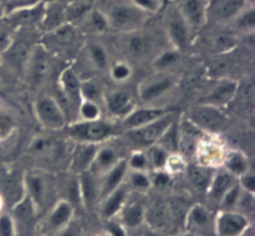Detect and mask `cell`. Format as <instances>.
Masks as SVG:
<instances>
[{
	"label": "cell",
	"mask_w": 255,
	"mask_h": 236,
	"mask_svg": "<svg viewBox=\"0 0 255 236\" xmlns=\"http://www.w3.org/2000/svg\"><path fill=\"white\" fill-rule=\"evenodd\" d=\"M97 178L99 176L91 171H85L77 175L82 208L87 210H91L97 203H100V180H97Z\"/></svg>",
	"instance_id": "d4e9b609"
},
{
	"label": "cell",
	"mask_w": 255,
	"mask_h": 236,
	"mask_svg": "<svg viewBox=\"0 0 255 236\" xmlns=\"http://www.w3.org/2000/svg\"><path fill=\"white\" fill-rule=\"evenodd\" d=\"M186 171L189 181H191V184L194 188L201 191H207L216 169L196 163L187 165Z\"/></svg>",
	"instance_id": "d590c367"
},
{
	"label": "cell",
	"mask_w": 255,
	"mask_h": 236,
	"mask_svg": "<svg viewBox=\"0 0 255 236\" xmlns=\"http://www.w3.org/2000/svg\"><path fill=\"white\" fill-rule=\"evenodd\" d=\"M16 131V121L7 108L0 104V146L7 141Z\"/></svg>",
	"instance_id": "ee69618b"
},
{
	"label": "cell",
	"mask_w": 255,
	"mask_h": 236,
	"mask_svg": "<svg viewBox=\"0 0 255 236\" xmlns=\"http://www.w3.org/2000/svg\"><path fill=\"white\" fill-rule=\"evenodd\" d=\"M128 1L148 14L149 16L157 14L164 5V0H128Z\"/></svg>",
	"instance_id": "db71d44e"
},
{
	"label": "cell",
	"mask_w": 255,
	"mask_h": 236,
	"mask_svg": "<svg viewBox=\"0 0 255 236\" xmlns=\"http://www.w3.org/2000/svg\"><path fill=\"white\" fill-rule=\"evenodd\" d=\"M176 118V113L171 111L151 123L144 124L139 128L126 131L125 137H127V141L133 146L134 149H146L159 141L162 134L167 131V128Z\"/></svg>",
	"instance_id": "3957f363"
},
{
	"label": "cell",
	"mask_w": 255,
	"mask_h": 236,
	"mask_svg": "<svg viewBox=\"0 0 255 236\" xmlns=\"http://www.w3.org/2000/svg\"><path fill=\"white\" fill-rule=\"evenodd\" d=\"M237 183V178L233 176L232 174H229L228 171L222 169H216L213 174V178H212L211 184H209L208 189H207V193L208 196L212 200L221 201V199L223 198L224 194Z\"/></svg>",
	"instance_id": "d6a6232c"
},
{
	"label": "cell",
	"mask_w": 255,
	"mask_h": 236,
	"mask_svg": "<svg viewBox=\"0 0 255 236\" xmlns=\"http://www.w3.org/2000/svg\"><path fill=\"white\" fill-rule=\"evenodd\" d=\"M52 70V59L49 49L45 45H34L25 64L24 72L25 79L32 87H39L49 79Z\"/></svg>",
	"instance_id": "277c9868"
},
{
	"label": "cell",
	"mask_w": 255,
	"mask_h": 236,
	"mask_svg": "<svg viewBox=\"0 0 255 236\" xmlns=\"http://www.w3.org/2000/svg\"><path fill=\"white\" fill-rule=\"evenodd\" d=\"M47 1H50V0H1L7 15L12 14V12L20 11V10L36 6V5L42 4V2H47Z\"/></svg>",
	"instance_id": "816d5d0a"
},
{
	"label": "cell",
	"mask_w": 255,
	"mask_h": 236,
	"mask_svg": "<svg viewBox=\"0 0 255 236\" xmlns=\"http://www.w3.org/2000/svg\"><path fill=\"white\" fill-rule=\"evenodd\" d=\"M127 200H128V185L124 183L100 200V216L102 220L106 221L117 218Z\"/></svg>",
	"instance_id": "44dd1931"
},
{
	"label": "cell",
	"mask_w": 255,
	"mask_h": 236,
	"mask_svg": "<svg viewBox=\"0 0 255 236\" xmlns=\"http://www.w3.org/2000/svg\"><path fill=\"white\" fill-rule=\"evenodd\" d=\"M99 146L100 144L76 143L74 149L70 152V170L76 175L89 171Z\"/></svg>",
	"instance_id": "603a6c76"
},
{
	"label": "cell",
	"mask_w": 255,
	"mask_h": 236,
	"mask_svg": "<svg viewBox=\"0 0 255 236\" xmlns=\"http://www.w3.org/2000/svg\"><path fill=\"white\" fill-rule=\"evenodd\" d=\"M0 236H17L14 219L7 213H0Z\"/></svg>",
	"instance_id": "11a10c76"
},
{
	"label": "cell",
	"mask_w": 255,
	"mask_h": 236,
	"mask_svg": "<svg viewBox=\"0 0 255 236\" xmlns=\"http://www.w3.org/2000/svg\"><path fill=\"white\" fill-rule=\"evenodd\" d=\"M77 119L81 121H95L102 118V111L99 103L87 99H81L77 107Z\"/></svg>",
	"instance_id": "bcb514c9"
},
{
	"label": "cell",
	"mask_w": 255,
	"mask_h": 236,
	"mask_svg": "<svg viewBox=\"0 0 255 236\" xmlns=\"http://www.w3.org/2000/svg\"><path fill=\"white\" fill-rule=\"evenodd\" d=\"M74 214V206L66 199H61L57 203H55V205L50 210L46 221L47 228L54 233H61L71 224Z\"/></svg>",
	"instance_id": "484cf974"
},
{
	"label": "cell",
	"mask_w": 255,
	"mask_h": 236,
	"mask_svg": "<svg viewBox=\"0 0 255 236\" xmlns=\"http://www.w3.org/2000/svg\"><path fill=\"white\" fill-rule=\"evenodd\" d=\"M222 168L236 178H239L251 169V163L244 152L239 149H227Z\"/></svg>",
	"instance_id": "836d02e7"
},
{
	"label": "cell",
	"mask_w": 255,
	"mask_h": 236,
	"mask_svg": "<svg viewBox=\"0 0 255 236\" xmlns=\"http://www.w3.org/2000/svg\"><path fill=\"white\" fill-rule=\"evenodd\" d=\"M239 82L232 79H222L216 83V86L206 94L202 103H208L223 109L229 106L238 96Z\"/></svg>",
	"instance_id": "9a60e30c"
},
{
	"label": "cell",
	"mask_w": 255,
	"mask_h": 236,
	"mask_svg": "<svg viewBox=\"0 0 255 236\" xmlns=\"http://www.w3.org/2000/svg\"><path fill=\"white\" fill-rule=\"evenodd\" d=\"M178 236H201V235H198V234H194V233H192V231H188V230H186V231H184L183 234H181V235H178Z\"/></svg>",
	"instance_id": "03108f58"
},
{
	"label": "cell",
	"mask_w": 255,
	"mask_h": 236,
	"mask_svg": "<svg viewBox=\"0 0 255 236\" xmlns=\"http://www.w3.org/2000/svg\"><path fill=\"white\" fill-rule=\"evenodd\" d=\"M144 152H146L147 159H148L149 171L162 170V169H164V165H166L167 158H168L169 154L168 152L164 151L158 144H153V146L148 147V148L144 149Z\"/></svg>",
	"instance_id": "b9f144b4"
},
{
	"label": "cell",
	"mask_w": 255,
	"mask_h": 236,
	"mask_svg": "<svg viewBox=\"0 0 255 236\" xmlns=\"http://www.w3.org/2000/svg\"><path fill=\"white\" fill-rule=\"evenodd\" d=\"M128 170H144L149 171L148 159L144 149H133L128 158H126Z\"/></svg>",
	"instance_id": "681fc988"
},
{
	"label": "cell",
	"mask_w": 255,
	"mask_h": 236,
	"mask_svg": "<svg viewBox=\"0 0 255 236\" xmlns=\"http://www.w3.org/2000/svg\"><path fill=\"white\" fill-rule=\"evenodd\" d=\"M86 51L90 61L92 62V65H94L95 67H97V69L100 70L109 69V54H107L106 49H105L101 44L91 42V44H89L86 46Z\"/></svg>",
	"instance_id": "60d3db41"
},
{
	"label": "cell",
	"mask_w": 255,
	"mask_h": 236,
	"mask_svg": "<svg viewBox=\"0 0 255 236\" xmlns=\"http://www.w3.org/2000/svg\"><path fill=\"white\" fill-rule=\"evenodd\" d=\"M92 7V4L89 1H74L71 4L66 5L65 6V17H66L67 24H71L76 26L82 19H84L85 15L89 12V10Z\"/></svg>",
	"instance_id": "ab89813d"
},
{
	"label": "cell",
	"mask_w": 255,
	"mask_h": 236,
	"mask_svg": "<svg viewBox=\"0 0 255 236\" xmlns=\"http://www.w3.org/2000/svg\"><path fill=\"white\" fill-rule=\"evenodd\" d=\"M183 224L186 230L203 236L204 233L213 230L214 219L212 218L208 209L201 204H196L187 210Z\"/></svg>",
	"instance_id": "ffe728a7"
},
{
	"label": "cell",
	"mask_w": 255,
	"mask_h": 236,
	"mask_svg": "<svg viewBox=\"0 0 255 236\" xmlns=\"http://www.w3.org/2000/svg\"><path fill=\"white\" fill-rule=\"evenodd\" d=\"M105 228H106L109 236H128L127 229L119 220H115V219L105 221Z\"/></svg>",
	"instance_id": "94428289"
},
{
	"label": "cell",
	"mask_w": 255,
	"mask_h": 236,
	"mask_svg": "<svg viewBox=\"0 0 255 236\" xmlns=\"http://www.w3.org/2000/svg\"><path fill=\"white\" fill-rule=\"evenodd\" d=\"M178 118L177 117L171 126L167 128V131L162 134L159 141L156 144L167 151L168 153H179V127H178Z\"/></svg>",
	"instance_id": "f35d334b"
},
{
	"label": "cell",
	"mask_w": 255,
	"mask_h": 236,
	"mask_svg": "<svg viewBox=\"0 0 255 236\" xmlns=\"http://www.w3.org/2000/svg\"><path fill=\"white\" fill-rule=\"evenodd\" d=\"M67 24L66 17H65V6L59 4H52L51 0L46 2L42 14L41 21H40V27L45 32H50L62 25Z\"/></svg>",
	"instance_id": "e575fe53"
},
{
	"label": "cell",
	"mask_w": 255,
	"mask_h": 236,
	"mask_svg": "<svg viewBox=\"0 0 255 236\" xmlns=\"http://www.w3.org/2000/svg\"><path fill=\"white\" fill-rule=\"evenodd\" d=\"M6 99H7L6 93H5V92H4L2 87L0 86V101H6Z\"/></svg>",
	"instance_id": "e7e4bbea"
},
{
	"label": "cell",
	"mask_w": 255,
	"mask_h": 236,
	"mask_svg": "<svg viewBox=\"0 0 255 236\" xmlns=\"http://www.w3.org/2000/svg\"><path fill=\"white\" fill-rule=\"evenodd\" d=\"M254 195L253 193H248V191H241V195H239L238 203H237L236 210L239 213L244 214V210L251 211L254 209Z\"/></svg>",
	"instance_id": "9f6ffc18"
},
{
	"label": "cell",
	"mask_w": 255,
	"mask_h": 236,
	"mask_svg": "<svg viewBox=\"0 0 255 236\" xmlns=\"http://www.w3.org/2000/svg\"><path fill=\"white\" fill-rule=\"evenodd\" d=\"M104 102L110 114L117 119L126 117L136 107L132 101L131 94L122 89H115L105 93Z\"/></svg>",
	"instance_id": "cb8c5ba5"
},
{
	"label": "cell",
	"mask_w": 255,
	"mask_h": 236,
	"mask_svg": "<svg viewBox=\"0 0 255 236\" xmlns=\"http://www.w3.org/2000/svg\"><path fill=\"white\" fill-rule=\"evenodd\" d=\"M168 112L171 111L163 108V107H134L126 117L121 119V127L124 128L125 132L139 128V127L144 126V124H148L151 122L156 121V119L164 116Z\"/></svg>",
	"instance_id": "2e32d148"
},
{
	"label": "cell",
	"mask_w": 255,
	"mask_h": 236,
	"mask_svg": "<svg viewBox=\"0 0 255 236\" xmlns=\"http://www.w3.org/2000/svg\"><path fill=\"white\" fill-rule=\"evenodd\" d=\"M179 57H181V51L171 47V49L158 52L154 56L152 65L158 71H164V70H168L174 66L179 61Z\"/></svg>",
	"instance_id": "7bdbcfd3"
},
{
	"label": "cell",
	"mask_w": 255,
	"mask_h": 236,
	"mask_svg": "<svg viewBox=\"0 0 255 236\" xmlns=\"http://www.w3.org/2000/svg\"><path fill=\"white\" fill-rule=\"evenodd\" d=\"M124 157L120 153V149L117 147L112 146L109 142L100 144L97 148L96 154H95L94 161L89 171L97 176H101L102 174L106 173L107 170L116 165Z\"/></svg>",
	"instance_id": "7402d4cb"
},
{
	"label": "cell",
	"mask_w": 255,
	"mask_h": 236,
	"mask_svg": "<svg viewBox=\"0 0 255 236\" xmlns=\"http://www.w3.org/2000/svg\"><path fill=\"white\" fill-rule=\"evenodd\" d=\"M32 47L34 46H31L27 42L21 41V40H16L14 37L9 49L0 56V60L4 59L12 70L22 74L24 72L25 64H26L30 54H31Z\"/></svg>",
	"instance_id": "83f0119b"
},
{
	"label": "cell",
	"mask_w": 255,
	"mask_h": 236,
	"mask_svg": "<svg viewBox=\"0 0 255 236\" xmlns=\"http://www.w3.org/2000/svg\"><path fill=\"white\" fill-rule=\"evenodd\" d=\"M64 129L66 136L76 143L102 144L120 134V127L117 124L102 118L95 121L76 119L75 122L67 123Z\"/></svg>",
	"instance_id": "6da1fadb"
},
{
	"label": "cell",
	"mask_w": 255,
	"mask_h": 236,
	"mask_svg": "<svg viewBox=\"0 0 255 236\" xmlns=\"http://www.w3.org/2000/svg\"><path fill=\"white\" fill-rule=\"evenodd\" d=\"M104 97L102 87L95 79H89L81 82V99H87L100 104V102L104 101Z\"/></svg>",
	"instance_id": "7dc6e473"
},
{
	"label": "cell",
	"mask_w": 255,
	"mask_h": 236,
	"mask_svg": "<svg viewBox=\"0 0 255 236\" xmlns=\"http://www.w3.org/2000/svg\"><path fill=\"white\" fill-rule=\"evenodd\" d=\"M77 25L80 26L81 31L91 35H101L110 30L109 21H107L104 10L94 6L89 10V12Z\"/></svg>",
	"instance_id": "1f68e13d"
},
{
	"label": "cell",
	"mask_w": 255,
	"mask_h": 236,
	"mask_svg": "<svg viewBox=\"0 0 255 236\" xmlns=\"http://www.w3.org/2000/svg\"><path fill=\"white\" fill-rule=\"evenodd\" d=\"M179 127V153L187 159V157H194L197 144L206 133L194 126L187 116H181L178 118Z\"/></svg>",
	"instance_id": "ac0fdd59"
},
{
	"label": "cell",
	"mask_w": 255,
	"mask_h": 236,
	"mask_svg": "<svg viewBox=\"0 0 255 236\" xmlns=\"http://www.w3.org/2000/svg\"><path fill=\"white\" fill-rule=\"evenodd\" d=\"M126 179H128V184L127 185L131 186L132 189H134L137 191H147L151 188H153L152 186L149 171L128 170Z\"/></svg>",
	"instance_id": "f6af8a7d"
},
{
	"label": "cell",
	"mask_w": 255,
	"mask_h": 236,
	"mask_svg": "<svg viewBox=\"0 0 255 236\" xmlns=\"http://www.w3.org/2000/svg\"><path fill=\"white\" fill-rule=\"evenodd\" d=\"M174 5L194 35L207 25V0H176Z\"/></svg>",
	"instance_id": "4fadbf2b"
},
{
	"label": "cell",
	"mask_w": 255,
	"mask_h": 236,
	"mask_svg": "<svg viewBox=\"0 0 255 236\" xmlns=\"http://www.w3.org/2000/svg\"><path fill=\"white\" fill-rule=\"evenodd\" d=\"M241 236H255L254 235V230H253V226H249V228L248 229H247V230L246 231H244V233L243 234H242V235Z\"/></svg>",
	"instance_id": "be15d7a7"
},
{
	"label": "cell",
	"mask_w": 255,
	"mask_h": 236,
	"mask_svg": "<svg viewBox=\"0 0 255 236\" xmlns=\"http://www.w3.org/2000/svg\"><path fill=\"white\" fill-rule=\"evenodd\" d=\"M152 180V186H157V188H163L167 186L172 181V175L167 173L164 169L162 170H152L149 171Z\"/></svg>",
	"instance_id": "6f0895ef"
},
{
	"label": "cell",
	"mask_w": 255,
	"mask_h": 236,
	"mask_svg": "<svg viewBox=\"0 0 255 236\" xmlns=\"http://www.w3.org/2000/svg\"><path fill=\"white\" fill-rule=\"evenodd\" d=\"M30 152L36 158H44L49 161H56L65 156L64 142L51 137L40 136L32 139L30 143Z\"/></svg>",
	"instance_id": "d6986e66"
},
{
	"label": "cell",
	"mask_w": 255,
	"mask_h": 236,
	"mask_svg": "<svg viewBox=\"0 0 255 236\" xmlns=\"http://www.w3.org/2000/svg\"><path fill=\"white\" fill-rule=\"evenodd\" d=\"M81 82L77 72L72 67H65L59 76V87L62 97L66 99L70 107H75L77 111L81 102Z\"/></svg>",
	"instance_id": "e0dca14e"
},
{
	"label": "cell",
	"mask_w": 255,
	"mask_h": 236,
	"mask_svg": "<svg viewBox=\"0 0 255 236\" xmlns=\"http://www.w3.org/2000/svg\"><path fill=\"white\" fill-rule=\"evenodd\" d=\"M231 29L236 32L237 35L243 34L246 36L254 34L255 29V9L253 5L247 6L233 21L231 22Z\"/></svg>",
	"instance_id": "74e56055"
},
{
	"label": "cell",
	"mask_w": 255,
	"mask_h": 236,
	"mask_svg": "<svg viewBox=\"0 0 255 236\" xmlns=\"http://www.w3.org/2000/svg\"><path fill=\"white\" fill-rule=\"evenodd\" d=\"M241 186H239L238 181L227 191L223 195V198L221 199L219 204L222 206V210H236L237 203H238L239 195H241Z\"/></svg>",
	"instance_id": "f5cc1de1"
},
{
	"label": "cell",
	"mask_w": 255,
	"mask_h": 236,
	"mask_svg": "<svg viewBox=\"0 0 255 236\" xmlns=\"http://www.w3.org/2000/svg\"><path fill=\"white\" fill-rule=\"evenodd\" d=\"M122 35V49L127 56L136 60L149 57L154 52L157 46V40L153 34L142 29L126 32Z\"/></svg>",
	"instance_id": "9c48e42d"
},
{
	"label": "cell",
	"mask_w": 255,
	"mask_h": 236,
	"mask_svg": "<svg viewBox=\"0 0 255 236\" xmlns=\"http://www.w3.org/2000/svg\"><path fill=\"white\" fill-rule=\"evenodd\" d=\"M249 5V0H207V22L223 26L231 25Z\"/></svg>",
	"instance_id": "ba28073f"
},
{
	"label": "cell",
	"mask_w": 255,
	"mask_h": 236,
	"mask_svg": "<svg viewBox=\"0 0 255 236\" xmlns=\"http://www.w3.org/2000/svg\"><path fill=\"white\" fill-rule=\"evenodd\" d=\"M239 45V36L232 29L217 32L211 39L212 50L217 54H227L237 49Z\"/></svg>",
	"instance_id": "8d00e7d4"
},
{
	"label": "cell",
	"mask_w": 255,
	"mask_h": 236,
	"mask_svg": "<svg viewBox=\"0 0 255 236\" xmlns=\"http://www.w3.org/2000/svg\"><path fill=\"white\" fill-rule=\"evenodd\" d=\"M226 153V146L219 141L218 136L204 134L201 141L198 142V144H197L194 158L197 159L198 164L211 166L213 169H218L223 164Z\"/></svg>",
	"instance_id": "30bf717a"
},
{
	"label": "cell",
	"mask_w": 255,
	"mask_h": 236,
	"mask_svg": "<svg viewBox=\"0 0 255 236\" xmlns=\"http://www.w3.org/2000/svg\"><path fill=\"white\" fill-rule=\"evenodd\" d=\"M251 225L246 214L237 210H221L214 218L213 231L217 236H241Z\"/></svg>",
	"instance_id": "8fae6325"
},
{
	"label": "cell",
	"mask_w": 255,
	"mask_h": 236,
	"mask_svg": "<svg viewBox=\"0 0 255 236\" xmlns=\"http://www.w3.org/2000/svg\"><path fill=\"white\" fill-rule=\"evenodd\" d=\"M4 205H5L4 198H2V196L0 195V213H1V210H2V208H4Z\"/></svg>",
	"instance_id": "003e7915"
},
{
	"label": "cell",
	"mask_w": 255,
	"mask_h": 236,
	"mask_svg": "<svg viewBox=\"0 0 255 236\" xmlns=\"http://www.w3.org/2000/svg\"><path fill=\"white\" fill-rule=\"evenodd\" d=\"M6 10H5V7H4V5H2V2H1V0H0V20H2V19H5V17H6Z\"/></svg>",
	"instance_id": "6125c7cd"
},
{
	"label": "cell",
	"mask_w": 255,
	"mask_h": 236,
	"mask_svg": "<svg viewBox=\"0 0 255 236\" xmlns=\"http://www.w3.org/2000/svg\"><path fill=\"white\" fill-rule=\"evenodd\" d=\"M187 118L203 133L213 136H218L227 123V116L223 109L202 102L189 111Z\"/></svg>",
	"instance_id": "8992f818"
},
{
	"label": "cell",
	"mask_w": 255,
	"mask_h": 236,
	"mask_svg": "<svg viewBox=\"0 0 255 236\" xmlns=\"http://www.w3.org/2000/svg\"><path fill=\"white\" fill-rule=\"evenodd\" d=\"M24 191L36 205L37 210L46 204L47 199L51 195V180L44 171H29L22 178Z\"/></svg>",
	"instance_id": "7c38bea8"
},
{
	"label": "cell",
	"mask_w": 255,
	"mask_h": 236,
	"mask_svg": "<svg viewBox=\"0 0 255 236\" xmlns=\"http://www.w3.org/2000/svg\"><path fill=\"white\" fill-rule=\"evenodd\" d=\"M14 40V34L9 25H0V56L9 49Z\"/></svg>",
	"instance_id": "680465c9"
},
{
	"label": "cell",
	"mask_w": 255,
	"mask_h": 236,
	"mask_svg": "<svg viewBox=\"0 0 255 236\" xmlns=\"http://www.w3.org/2000/svg\"><path fill=\"white\" fill-rule=\"evenodd\" d=\"M104 12L109 21L110 30H115L121 34L142 29L149 19L148 14L134 6L128 0L112 2Z\"/></svg>",
	"instance_id": "7a4b0ae2"
},
{
	"label": "cell",
	"mask_w": 255,
	"mask_h": 236,
	"mask_svg": "<svg viewBox=\"0 0 255 236\" xmlns=\"http://www.w3.org/2000/svg\"><path fill=\"white\" fill-rule=\"evenodd\" d=\"M34 113L40 126L50 131H61L67 124L66 113L62 106L49 94H42L35 99Z\"/></svg>",
	"instance_id": "5b68a950"
},
{
	"label": "cell",
	"mask_w": 255,
	"mask_h": 236,
	"mask_svg": "<svg viewBox=\"0 0 255 236\" xmlns=\"http://www.w3.org/2000/svg\"><path fill=\"white\" fill-rule=\"evenodd\" d=\"M127 173H128V166H127L126 158H124L110 170L102 174L100 179V200L104 199L107 194L114 191L115 189L121 186L125 183Z\"/></svg>",
	"instance_id": "4316f807"
},
{
	"label": "cell",
	"mask_w": 255,
	"mask_h": 236,
	"mask_svg": "<svg viewBox=\"0 0 255 236\" xmlns=\"http://www.w3.org/2000/svg\"><path fill=\"white\" fill-rule=\"evenodd\" d=\"M117 218L126 229H138L146 220V209L138 201L127 200Z\"/></svg>",
	"instance_id": "4dcf8cb0"
},
{
	"label": "cell",
	"mask_w": 255,
	"mask_h": 236,
	"mask_svg": "<svg viewBox=\"0 0 255 236\" xmlns=\"http://www.w3.org/2000/svg\"><path fill=\"white\" fill-rule=\"evenodd\" d=\"M237 181H238L242 190L255 194V175L252 169H249L247 173H244L243 175L237 178Z\"/></svg>",
	"instance_id": "91938a15"
},
{
	"label": "cell",
	"mask_w": 255,
	"mask_h": 236,
	"mask_svg": "<svg viewBox=\"0 0 255 236\" xmlns=\"http://www.w3.org/2000/svg\"><path fill=\"white\" fill-rule=\"evenodd\" d=\"M166 21H164V29H166V37L171 44V47L183 51L188 49L192 44L194 34L192 32L191 27L182 17L179 11L177 10L176 5L168 6L166 12Z\"/></svg>",
	"instance_id": "52a82bcc"
},
{
	"label": "cell",
	"mask_w": 255,
	"mask_h": 236,
	"mask_svg": "<svg viewBox=\"0 0 255 236\" xmlns=\"http://www.w3.org/2000/svg\"><path fill=\"white\" fill-rule=\"evenodd\" d=\"M109 72L110 77L116 83H124V82L128 81L131 79L132 74H133V70H132V66L129 65V62L121 60V61H116L111 66H109Z\"/></svg>",
	"instance_id": "c3c4849f"
},
{
	"label": "cell",
	"mask_w": 255,
	"mask_h": 236,
	"mask_svg": "<svg viewBox=\"0 0 255 236\" xmlns=\"http://www.w3.org/2000/svg\"><path fill=\"white\" fill-rule=\"evenodd\" d=\"M187 165L188 164H187L186 158L181 153H169L166 165H164V170L173 176L176 174H181L186 171Z\"/></svg>",
	"instance_id": "f907efd6"
},
{
	"label": "cell",
	"mask_w": 255,
	"mask_h": 236,
	"mask_svg": "<svg viewBox=\"0 0 255 236\" xmlns=\"http://www.w3.org/2000/svg\"><path fill=\"white\" fill-rule=\"evenodd\" d=\"M10 215L14 219L15 226H16V233H19L21 228L29 229L31 226L32 221L35 220L37 215V208L32 203L31 199L24 193V195L16 203H14L12 211Z\"/></svg>",
	"instance_id": "f1b7e54d"
},
{
	"label": "cell",
	"mask_w": 255,
	"mask_h": 236,
	"mask_svg": "<svg viewBox=\"0 0 255 236\" xmlns=\"http://www.w3.org/2000/svg\"><path fill=\"white\" fill-rule=\"evenodd\" d=\"M174 86H176V79L169 75L151 77L139 84L138 97L143 103L149 104L171 92Z\"/></svg>",
	"instance_id": "5bb4252c"
},
{
	"label": "cell",
	"mask_w": 255,
	"mask_h": 236,
	"mask_svg": "<svg viewBox=\"0 0 255 236\" xmlns=\"http://www.w3.org/2000/svg\"><path fill=\"white\" fill-rule=\"evenodd\" d=\"M172 220H173V216H172L169 205L167 203L157 201L149 206L148 210L146 209L144 223H148V228L157 233H162L164 229H168Z\"/></svg>",
	"instance_id": "f546056e"
}]
</instances>
